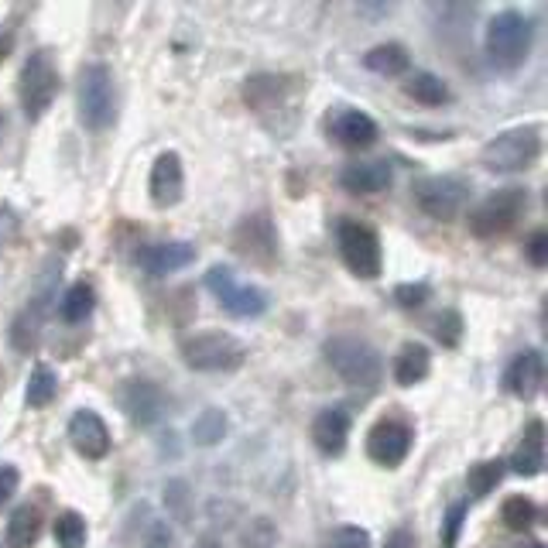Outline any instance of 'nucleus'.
<instances>
[{
  "label": "nucleus",
  "instance_id": "dca6fc26",
  "mask_svg": "<svg viewBox=\"0 0 548 548\" xmlns=\"http://www.w3.org/2000/svg\"><path fill=\"white\" fill-rule=\"evenodd\" d=\"M237 251L247 257V261H257V264H271L278 257V233H274L271 220L264 213H254L240 223L237 237H233Z\"/></svg>",
  "mask_w": 548,
  "mask_h": 548
},
{
  "label": "nucleus",
  "instance_id": "c756f323",
  "mask_svg": "<svg viewBox=\"0 0 548 548\" xmlns=\"http://www.w3.org/2000/svg\"><path fill=\"white\" fill-rule=\"evenodd\" d=\"M93 302H96L93 288L86 285V281H76V285H72L69 292L62 295L59 312H62V319H66V322H83L93 312Z\"/></svg>",
  "mask_w": 548,
  "mask_h": 548
},
{
  "label": "nucleus",
  "instance_id": "6ab92c4d",
  "mask_svg": "<svg viewBox=\"0 0 548 548\" xmlns=\"http://www.w3.org/2000/svg\"><path fill=\"white\" fill-rule=\"evenodd\" d=\"M350 411L333 405V408H322L316 415V422H312V442H316V449L322 456H340L346 449V439H350Z\"/></svg>",
  "mask_w": 548,
  "mask_h": 548
},
{
  "label": "nucleus",
  "instance_id": "f03ea898",
  "mask_svg": "<svg viewBox=\"0 0 548 548\" xmlns=\"http://www.w3.org/2000/svg\"><path fill=\"white\" fill-rule=\"evenodd\" d=\"M322 357L353 388H374L384 374L381 353L360 336H333L322 343Z\"/></svg>",
  "mask_w": 548,
  "mask_h": 548
},
{
  "label": "nucleus",
  "instance_id": "bb28decb",
  "mask_svg": "<svg viewBox=\"0 0 548 548\" xmlns=\"http://www.w3.org/2000/svg\"><path fill=\"white\" fill-rule=\"evenodd\" d=\"M55 391H59V377H55V370L48 364H35L31 367V377H28V391H24V398H28L31 408H45L52 405Z\"/></svg>",
  "mask_w": 548,
  "mask_h": 548
},
{
  "label": "nucleus",
  "instance_id": "f3484780",
  "mask_svg": "<svg viewBox=\"0 0 548 548\" xmlns=\"http://www.w3.org/2000/svg\"><path fill=\"white\" fill-rule=\"evenodd\" d=\"M151 203L158 209H168L182 199L185 192V172H182V158L175 151H161L151 165V179H148Z\"/></svg>",
  "mask_w": 548,
  "mask_h": 548
},
{
  "label": "nucleus",
  "instance_id": "ea45409f",
  "mask_svg": "<svg viewBox=\"0 0 548 548\" xmlns=\"http://www.w3.org/2000/svg\"><path fill=\"white\" fill-rule=\"evenodd\" d=\"M7 48H11V38H7L4 31H0V59H4V55H7Z\"/></svg>",
  "mask_w": 548,
  "mask_h": 548
},
{
  "label": "nucleus",
  "instance_id": "cd10ccee",
  "mask_svg": "<svg viewBox=\"0 0 548 548\" xmlns=\"http://www.w3.org/2000/svg\"><path fill=\"white\" fill-rule=\"evenodd\" d=\"M501 521L511 531H528L538 521V504L531 501V497H525V494L507 497L504 507H501Z\"/></svg>",
  "mask_w": 548,
  "mask_h": 548
},
{
  "label": "nucleus",
  "instance_id": "2f4dec72",
  "mask_svg": "<svg viewBox=\"0 0 548 548\" xmlns=\"http://www.w3.org/2000/svg\"><path fill=\"white\" fill-rule=\"evenodd\" d=\"M463 329H466V322L456 309H442L439 316L432 319V336L442 346H449V350L459 346V340H463Z\"/></svg>",
  "mask_w": 548,
  "mask_h": 548
},
{
  "label": "nucleus",
  "instance_id": "0eeeda50",
  "mask_svg": "<svg viewBox=\"0 0 548 548\" xmlns=\"http://www.w3.org/2000/svg\"><path fill=\"white\" fill-rule=\"evenodd\" d=\"M182 360L192 370H237L247 360V346L230 333H196L189 340H182Z\"/></svg>",
  "mask_w": 548,
  "mask_h": 548
},
{
  "label": "nucleus",
  "instance_id": "aec40b11",
  "mask_svg": "<svg viewBox=\"0 0 548 548\" xmlns=\"http://www.w3.org/2000/svg\"><path fill=\"white\" fill-rule=\"evenodd\" d=\"M394 182L391 161H350L340 172V185L346 192H357V196H374L384 192Z\"/></svg>",
  "mask_w": 548,
  "mask_h": 548
},
{
  "label": "nucleus",
  "instance_id": "e433bc0d",
  "mask_svg": "<svg viewBox=\"0 0 548 548\" xmlns=\"http://www.w3.org/2000/svg\"><path fill=\"white\" fill-rule=\"evenodd\" d=\"M18 483H21V473L14 463H4L0 466V507L11 501L14 494H18Z\"/></svg>",
  "mask_w": 548,
  "mask_h": 548
},
{
  "label": "nucleus",
  "instance_id": "a19ab883",
  "mask_svg": "<svg viewBox=\"0 0 548 548\" xmlns=\"http://www.w3.org/2000/svg\"><path fill=\"white\" fill-rule=\"evenodd\" d=\"M525 548H545L542 542H531V545H525Z\"/></svg>",
  "mask_w": 548,
  "mask_h": 548
},
{
  "label": "nucleus",
  "instance_id": "1a4fd4ad",
  "mask_svg": "<svg viewBox=\"0 0 548 548\" xmlns=\"http://www.w3.org/2000/svg\"><path fill=\"white\" fill-rule=\"evenodd\" d=\"M206 288L216 295V302L237 319H254L268 309V292L240 281L227 264H213V268L206 271Z\"/></svg>",
  "mask_w": 548,
  "mask_h": 548
},
{
  "label": "nucleus",
  "instance_id": "a878e982",
  "mask_svg": "<svg viewBox=\"0 0 548 548\" xmlns=\"http://www.w3.org/2000/svg\"><path fill=\"white\" fill-rule=\"evenodd\" d=\"M504 473H507L504 459H483V463H473L470 470H466V487H470V494L480 501V497L494 494V487L504 480Z\"/></svg>",
  "mask_w": 548,
  "mask_h": 548
},
{
  "label": "nucleus",
  "instance_id": "4be33fe9",
  "mask_svg": "<svg viewBox=\"0 0 548 548\" xmlns=\"http://www.w3.org/2000/svg\"><path fill=\"white\" fill-rule=\"evenodd\" d=\"M429 370H432V353L425 343H405L398 350V357H394V381H398L401 388L422 384L425 377H429Z\"/></svg>",
  "mask_w": 548,
  "mask_h": 548
},
{
  "label": "nucleus",
  "instance_id": "2eb2a0df",
  "mask_svg": "<svg viewBox=\"0 0 548 548\" xmlns=\"http://www.w3.org/2000/svg\"><path fill=\"white\" fill-rule=\"evenodd\" d=\"M542 384H545L542 350H521L504 370L507 394H514V398H521V401H531L535 394H542Z\"/></svg>",
  "mask_w": 548,
  "mask_h": 548
},
{
  "label": "nucleus",
  "instance_id": "473e14b6",
  "mask_svg": "<svg viewBox=\"0 0 548 548\" xmlns=\"http://www.w3.org/2000/svg\"><path fill=\"white\" fill-rule=\"evenodd\" d=\"M429 298H432V288L425 285V281H408V285L394 288V302H398L401 309H422Z\"/></svg>",
  "mask_w": 548,
  "mask_h": 548
},
{
  "label": "nucleus",
  "instance_id": "f8f14e48",
  "mask_svg": "<svg viewBox=\"0 0 548 548\" xmlns=\"http://www.w3.org/2000/svg\"><path fill=\"white\" fill-rule=\"evenodd\" d=\"M326 127H329V137H333L336 144H343V148H350V151L370 148V144L377 141L374 117H367L364 110H357V107H333Z\"/></svg>",
  "mask_w": 548,
  "mask_h": 548
},
{
  "label": "nucleus",
  "instance_id": "6e6552de",
  "mask_svg": "<svg viewBox=\"0 0 548 548\" xmlns=\"http://www.w3.org/2000/svg\"><path fill=\"white\" fill-rule=\"evenodd\" d=\"M528 209V192L525 189H497L490 196H483L477 209L470 213V233L480 240L501 237L521 220V213Z\"/></svg>",
  "mask_w": 548,
  "mask_h": 548
},
{
  "label": "nucleus",
  "instance_id": "7ed1b4c3",
  "mask_svg": "<svg viewBox=\"0 0 548 548\" xmlns=\"http://www.w3.org/2000/svg\"><path fill=\"white\" fill-rule=\"evenodd\" d=\"M79 120H83L90 131H107L117 120V86L114 72L103 62H90V66L79 69Z\"/></svg>",
  "mask_w": 548,
  "mask_h": 548
},
{
  "label": "nucleus",
  "instance_id": "9d476101",
  "mask_svg": "<svg viewBox=\"0 0 548 548\" xmlns=\"http://www.w3.org/2000/svg\"><path fill=\"white\" fill-rule=\"evenodd\" d=\"M415 203L425 216L432 220H456L466 206V196H470V185L459 175H425V179L415 182Z\"/></svg>",
  "mask_w": 548,
  "mask_h": 548
},
{
  "label": "nucleus",
  "instance_id": "39448f33",
  "mask_svg": "<svg viewBox=\"0 0 548 548\" xmlns=\"http://www.w3.org/2000/svg\"><path fill=\"white\" fill-rule=\"evenodd\" d=\"M336 244H340V254L357 278H381V268H384V251H381V237H377L374 227L360 220H340L336 223Z\"/></svg>",
  "mask_w": 548,
  "mask_h": 548
},
{
  "label": "nucleus",
  "instance_id": "5701e85b",
  "mask_svg": "<svg viewBox=\"0 0 548 548\" xmlns=\"http://www.w3.org/2000/svg\"><path fill=\"white\" fill-rule=\"evenodd\" d=\"M364 66L370 72H377V76H401V72H408V66H411V55L405 45L384 42V45H374L364 55Z\"/></svg>",
  "mask_w": 548,
  "mask_h": 548
},
{
  "label": "nucleus",
  "instance_id": "c9c22d12",
  "mask_svg": "<svg viewBox=\"0 0 548 548\" xmlns=\"http://www.w3.org/2000/svg\"><path fill=\"white\" fill-rule=\"evenodd\" d=\"M463 521H466V504L449 507V514L442 518V548H456L459 531H463Z\"/></svg>",
  "mask_w": 548,
  "mask_h": 548
},
{
  "label": "nucleus",
  "instance_id": "423d86ee",
  "mask_svg": "<svg viewBox=\"0 0 548 548\" xmlns=\"http://www.w3.org/2000/svg\"><path fill=\"white\" fill-rule=\"evenodd\" d=\"M18 93L28 120H38L55 103V96H59V69H55L52 55L45 48H38V52H31L24 59L18 76Z\"/></svg>",
  "mask_w": 548,
  "mask_h": 548
},
{
  "label": "nucleus",
  "instance_id": "7c9ffc66",
  "mask_svg": "<svg viewBox=\"0 0 548 548\" xmlns=\"http://www.w3.org/2000/svg\"><path fill=\"white\" fill-rule=\"evenodd\" d=\"M223 435H227V415H223L220 408H206L203 415L192 422V439H196L199 446H216Z\"/></svg>",
  "mask_w": 548,
  "mask_h": 548
},
{
  "label": "nucleus",
  "instance_id": "ddd939ff",
  "mask_svg": "<svg viewBox=\"0 0 548 548\" xmlns=\"http://www.w3.org/2000/svg\"><path fill=\"white\" fill-rule=\"evenodd\" d=\"M69 442L79 456L86 459H103L110 453V429L93 408H79L76 415L69 418Z\"/></svg>",
  "mask_w": 548,
  "mask_h": 548
},
{
  "label": "nucleus",
  "instance_id": "393cba45",
  "mask_svg": "<svg viewBox=\"0 0 548 548\" xmlns=\"http://www.w3.org/2000/svg\"><path fill=\"white\" fill-rule=\"evenodd\" d=\"M405 93L415 103H422V107H442V103L453 100L449 86L442 83V79L435 76V72H411L408 83H405Z\"/></svg>",
  "mask_w": 548,
  "mask_h": 548
},
{
  "label": "nucleus",
  "instance_id": "c85d7f7f",
  "mask_svg": "<svg viewBox=\"0 0 548 548\" xmlns=\"http://www.w3.org/2000/svg\"><path fill=\"white\" fill-rule=\"evenodd\" d=\"M52 535L59 548H83L86 545V518L79 511H62L52 525Z\"/></svg>",
  "mask_w": 548,
  "mask_h": 548
},
{
  "label": "nucleus",
  "instance_id": "20e7f679",
  "mask_svg": "<svg viewBox=\"0 0 548 548\" xmlns=\"http://www.w3.org/2000/svg\"><path fill=\"white\" fill-rule=\"evenodd\" d=\"M531 52V21L521 11H501L487 24V55L497 69H518Z\"/></svg>",
  "mask_w": 548,
  "mask_h": 548
},
{
  "label": "nucleus",
  "instance_id": "58836bf2",
  "mask_svg": "<svg viewBox=\"0 0 548 548\" xmlns=\"http://www.w3.org/2000/svg\"><path fill=\"white\" fill-rule=\"evenodd\" d=\"M384 548H418V538L411 535L408 528H398V531H391V535H388Z\"/></svg>",
  "mask_w": 548,
  "mask_h": 548
},
{
  "label": "nucleus",
  "instance_id": "a211bd4d",
  "mask_svg": "<svg viewBox=\"0 0 548 548\" xmlns=\"http://www.w3.org/2000/svg\"><path fill=\"white\" fill-rule=\"evenodd\" d=\"M196 261V244L189 240H165V244H148L141 254H137V264H141L148 274H175Z\"/></svg>",
  "mask_w": 548,
  "mask_h": 548
},
{
  "label": "nucleus",
  "instance_id": "4c0bfd02",
  "mask_svg": "<svg viewBox=\"0 0 548 548\" xmlns=\"http://www.w3.org/2000/svg\"><path fill=\"white\" fill-rule=\"evenodd\" d=\"M528 261L535 268H545V230H538L535 237L528 240Z\"/></svg>",
  "mask_w": 548,
  "mask_h": 548
},
{
  "label": "nucleus",
  "instance_id": "412c9836",
  "mask_svg": "<svg viewBox=\"0 0 548 548\" xmlns=\"http://www.w3.org/2000/svg\"><path fill=\"white\" fill-rule=\"evenodd\" d=\"M507 470H514L518 477H538L545 470V422H528L525 439L514 449V456L507 459Z\"/></svg>",
  "mask_w": 548,
  "mask_h": 548
},
{
  "label": "nucleus",
  "instance_id": "f257e3e1",
  "mask_svg": "<svg viewBox=\"0 0 548 548\" xmlns=\"http://www.w3.org/2000/svg\"><path fill=\"white\" fill-rule=\"evenodd\" d=\"M542 155V127L538 124H521L511 131H501L497 137H490L480 151V165L487 172H525Z\"/></svg>",
  "mask_w": 548,
  "mask_h": 548
},
{
  "label": "nucleus",
  "instance_id": "b1692460",
  "mask_svg": "<svg viewBox=\"0 0 548 548\" xmlns=\"http://www.w3.org/2000/svg\"><path fill=\"white\" fill-rule=\"evenodd\" d=\"M38 535H42V514H38V507L21 504L18 511L11 514V521H7V545L31 548L38 542Z\"/></svg>",
  "mask_w": 548,
  "mask_h": 548
},
{
  "label": "nucleus",
  "instance_id": "4468645a",
  "mask_svg": "<svg viewBox=\"0 0 548 548\" xmlns=\"http://www.w3.org/2000/svg\"><path fill=\"white\" fill-rule=\"evenodd\" d=\"M120 405H124L134 425H155L158 418H165L168 398L155 381H127L120 388Z\"/></svg>",
  "mask_w": 548,
  "mask_h": 548
},
{
  "label": "nucleus",
  "instance_id": "72a5a7b5",
  "mask_svg": "<svg viewBox=\"0 0 548 548\" xmlns=\"http://www.w3.org/2000/svg\"><path fill=\"white\" fill-rule=\"evenodd\" d=\"M329 548H374V542H370V531L357 525H343L329 535Z\"/></svg>",
  "mask_w": 548,
  "mask_h": 548
},
{
  "label": "nucleus",
  "instance_id": "9b49d317",
  "mask_svg": "<svg viewBox=\"0 0 548 548\" xmlns=\"http://www.w3.org/2000/svg\"><path fill=\"white\" fill-rule=\"evenodd\" d=\"M411 449V429L398 418H381L374 429L367 432V456L381 466H401Z\"/></svg>",
  "mask_w": 548,
  "mask_h": 548
},
{
  "label": "nucleus",
  "instance_id": "f704fd0d",
  "mask_svg": "<svg viewBox=\"0 0 548 548\" xmlns=\"http://www.w3.org/2000/svg\"><path fill=\"white\" fill-rule=\"evenodd\" d=\"M240 545L244 548H271L274 545V528L268 518H257L247 525L244 538H240Z\"/></svg>",
  "mask_w": 548,
  "mask_h": 548
}]
</instances>
